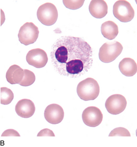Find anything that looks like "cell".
Instances as JSON below:
<instances>
[{"label":"cell","instance_id":"2","mask_svg":"<svg viewBox=\"0 0 137 147\" xmlns=\"http://www.w3.org/2000/svg\"><path fill=\"white\" fill-rule=\"evenodd\" d=\"M77 92L82 100L85 101L94 100L99 94V85L95 80L88 78L79 83Z\"/></svg>","mask_w":137,"mask_h":147},{"label":"cell","instance_id":"6","mask_svg":"<svg viewBox=\"0 0 137 147\" xmlns=\"http://www.w3.org/2000/svg\"><path fill=\"white\" fill-rule=\"evenodd\" d=\"M39 34L38 27L32 22H27L19 30L18 35L19 41L25 46L32 44L37 41Z\"/></svg>","mask_w":137,"mask_h":147},{"label":"cell","instance_id":"19","mask_svg":"<svg viewBox=\"0 0 137 147\" xmlns=\"http://www.w3.org/2000/svg\"><path fill=\"white\" fill-rule=\"evenodd\" d=\"M111 136H131L129 130L123 127H118L114 129L111 131L109 135Z\"/></svg>","mask_w":137,"mask_h":147},{"label":"cell","instance_id":"21","mask_svg":"<svg viewBox=\"0 0 137 147\" xmlns=\"http://www.w3.org/2000/svg\"><path fill=\"white\" fill-rule=\"evenodd\" d=\"M1 136H20V134L16 131L13 129H8L5 130L2 133Z\"/></svg>","mask_w":137,"mask_h":147},{"label":"cell","instance_id":"3","mask_svg":"<svg viewBox=\"0 0 137 147\" xmlns=\"http://www.w3.org/2000/svg\"><path fill=\"white\" fill-rule=\"evenodd\" d=\"M123 49L122 45L118 42H107L100 47L99 58L104 63H110L115 60L121 53Z\"/></svg>","mask_w":137,"mask_h":147},{"label":"cell","instance_id":"15","mask_svg":"<svg viewBox=\"0 0 137 147\" xmlns=\"http://www.w3.org/2000/svg\"><path fill=\"white\" fill-rule=\"evenodd\" d=\"M101 32L103 36L107 39L113 40L118 34V27L113 21H106L102 24Z\"/></svg>","mask_w":137,"mask_h":147},{"label":"cell","instance_id":"18","mask_svg":"<svg viewBox=\"0 0 137 147\" xmlns=\"http://www.w3.org/2000/svg\"><path fill=\"white\" fill-rule=\"evenodd\" d=\"M85 1H70V0H64L63 4L66 8L70 9H80L83 6Z\"/></svg>","mask_w":137,"mask_h":147},{"label":"cell","instance_id":"8","mask_svg":"<svg viewBox=\"0 0 137 147\" xmlns=\"http://www.w3.org/2000/svg\"><path fill=\"white\" fill-rule=\"evenodd\" d=\"M83 122L87 126L95 127L102 123L103 114L99 108L89 107L86 108L82 113Z\"/></svg>","mask_w":137,"mask_h":147},{"label":"cell","instance_id":"11","mask_svg":"<svg viewBox=\"0 0 137 147\" xmlns=\"http://www.w3.org/2000/svg\"><path fill=\"white\" fill-rule=\"evenodd\" d=\"M34 104L28 99L20 100L16 105V113L18 116L22 118H28L33 116L35 111Z\"/></svg>","mask_w":137,"mask_h":147},{"label":"cell","instance_id":"7","mask_svg":"<svg viewBox=\"0 0 137 147\" xmlns=\"http://www.w3.org/2000/svg\"><path fill=\"white\" fill-rule=\"evenodd\" d=\"M127 106L126 98L122 95H112L107 99L105 107L109 113L118 115L122 113Z\"/></svg>","mask_w":137,"mask_h":147},{"label":"cell","instance_id":"10","mask_svg":"<svg viewBox=\"0 0 137 147\" xmlns=\"http://www.w3.org/2000/svg\"><path fill=\"white\" fill-rule=\"evenodd\" d=\"M44 117L47 122L50 124H59L61 122L64 118V110L59 105L50 104L45 110Z\"/></svg>","mask_w":137,"mask_h":147},{"label":"cell","instance_id":"9","mask_svg":"<svg viewBox=\"0 0 137 147\" xmlns=\"http://www.w3.org/2000/svg\"><path fill=\"white\" fill-rule=\"evenodd\" d=\"M26 61L28 64L37 68L44 67L48 62L47 54L42 49H33L28 53Z\"/></svg>","mask_w":137,"mask_h":147},{"label":"cell","instance_id":"20","mask_svg":"<svg viewBox=\"0 0 137 147\" xmlns=\"http://www.w3.org/2000/svg\"><path fill=\"white\" fill-rule=\"evenodd\" d=\"M37 136H55L54 133L52 130L48 129H42L38 133Z\"/></svg>","mask_w":137,"mask_h":147},{"label":"cell","instance_id":"14","mask_svg":"<svg viewBox=\"0 0 137 147\" xmlns=\"http://www.w3.org/2000/svg\"><path fill=\"white\" fill-rule=\"evenodd\" d=\"M119 68L123 75L126 76H133L137 71V64L132 58H124L119 62Z\"/></svg>","mask_w":137,"mask_h":147},{"label":"cell","instance_id":"16","mask_svg":"<svg viewBox=\"0 0 137 147\" xmlns=\"http://www.w3.org/2000/svg\"><path fill=\"white\" fill-rule=\"evenodd\" d=\"M14 98V95L11 89L6 87L1 88V103L8 105L11 102Z\"/></svg>","mask_w":137,"mask_h":147},{"label":"cell","instance_id":"5","mask_svg":"<svg viewBox=\"0 0 137 147\" xmlns=\"http://www.w3.org/2000/svg\"><path fill=\"white\" fill-rule=\"evenodd\" d=\"M113 15L118 20L124 23L130 22L134 18V10L130 2L119 0L113 5Z\"/></svg>","mask_w":137,"mask_h":147},{"label":"cell","instance_id":"1","mask_svg":"<svg viewBox=\"0 0 137 147\" xmlns=\"http://www.w3.org/2000/svg\"><path fill=\"white\" fill-rule=\"evenodd\" d=\"M92 49L80 37L62 36L53 44L51 52V62L55 71L62 76L78 78L92 67Z\"/></svg>","mask_w":137,"mask_h":147},{"label":"cell","instance_id":"4","mask_svg":"<svg viewBox=\"0 0 137 147\" xmlns=\"http://www.w3.org/2000/svg\"><path fill=\"white\" fill-rule=\"evenodd\" d=\"M37 15L39 21L46 26L53 25L58 17L57 8L53 3L50 2L44 3L39 6Z\"/></svg>","mask_w":137,"mask_h":147},{"label":"cell","instance_id":"13","mask_svg":"<svg viewBox=\"0 0 137 147\" xmlns=\"http://www.w3.org/2000/svg\"><path fill=\"white\" fill-rule=\"evenodd\" d=\"M24 75V69L17 65H13L9 67L6 72V80L11 84H19Z\"/></svg>","mask_w":137,"mask_h":147},{"label":"cell","instance_id":"17","mask_svg":"<svg viewBox=\"0 0 137 147\" xmlns=\"http://www.w3.org/2000/svg\"><path fill=\"white\" fill-rule=\"evenodd\" d=\"M24 69V75L23 79L19 84L22 86H29L34 83L36 77L34 74L28 69Z\"/></svg>","mask_w":137,"mask_h":147},{"label":"cell","instance_id":"12","mask_svg":"<svg viewBox=\"0 0 137 147\" xmlns=\"http://www.w3.org/2000/svg\"><path fill=\"white\" fill-rule=\"evenodd\" d=\"M89 11L93 17L101 19L108 13V6L103 0H92L89 5Z\"/></svg>","mask_w":137,"mask_h":147}]
</instances>
